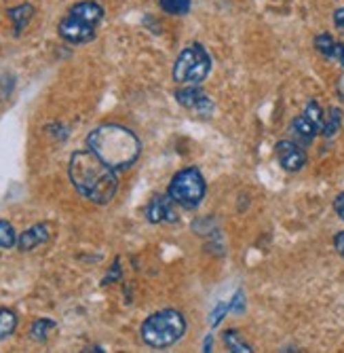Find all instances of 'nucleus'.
<instances>
[{"label":"nucleus","mask_w":344,"mask_h":353,"mask_svg":"<svg viewBox=\"0 0 344 353\" xmlns=\"http://www.w3.org/2000/svg\"><path fill=\"white\" fill-rule=\"evenodd\" d=\"M68 174L72 186L91 203L106 205L114 199L118 190L116 172L89 148L76 150L70 157Z\"/></svg>","instance_id":"f257e3e1"},{"label":"nucleus","mask_w":344,"mask_h":353,"mask_svg":"<svg viewBox=\"0 0 344 353\" xmlns=\"http://www.w3.org/2000/svg\"><path fill=\"white\" fill-rule=\"evenodd\" d=\"M87 148L96 152L114 172L129 170L142 152L138 136L125 125L106 123L87 136Z\"/></svg>","instance_id":"f03ea898"},{"label":"nucleus","mask_w":344,"mask_h":353,"mask_svg":"<svg viewBox=\"0 0 344 353\" xmlns=\"http://www.w3.org/2000/svg\"><path fill=\"white\" fill-rule=\"evenodd\" d=\"M142 341L152 349H165L175 345L186 332V319L175 309L152 313L142 324Z\"/></svg>","instance_id":"7ed1b4c3"},{"label":"nucleus","mask_w":344,"mask_h":353,"mask_svg":"<svg viewBox=\"0 0 344 353\" xmlns=\"http://www.w3.org/2000/svg\"><path fill=\"white\" fill-rule=\"evenodd\" d=\"M211 72V57L203 45L186 47L173 63V81L180 85H201Z\"/></svg>","instance_id":"20e7f679"},{"label":"nucleus","mask_w":344,"mask_h":353,"mask_svg":"<svg viewBox=\"0 0 344 353\" xmlns=\"http://www.w3.org/2000/svg\"><path fill=\"white\" fill-rule=\"evenodd\" d=\"M205 178L197 168H186L182 172H178L173 176V180L169 182V190L167 195L182 208L186 210H195L201 205L203 197H205Z\"/></svg>","instance_id":"39448f33"},{"label":"nucleus","mask_w":344,"mask_h":353,"mask_svg":"<svg viewBox=\"0 0 344 353\" xmlns=\"http://www.w3.org/2000/svg\"><path fill=\"white\" fill-rule=\"evenodd\" d=\"M275 154H277L279 165L290 174L304 170V165L308 163L306 150L296 140H279L275 146Z\"/></svg>","instance_id":"423d86ee"},{"label":"nucleus","mask_w":344,"mask_h":353,"mask_svg":"<svg viewBox=\"0 0 344 353\" xmlns=\"http://www.w3.org/2000/svg\"><path fill=\"white\" fill-rule=\"evenodd\" d=\"M175 100L186 110H193L201 117H209L213 112V102L199 85H184L175 91Z\"/></svg>","instance_id":"0eeeda50"},{"label":"nucleus","mask_w":344,"mask_h":353,"mask_svg":"<svg viewBox=\"0 0 344 353\" xmlns=\"http://www.w3.org/2000/svg\"><path fill=\"white\" fill-rule=\"evenodd\" d=\"M57 32H59L61 39H64L66 43H72V45H83V43H89V41L96 39V26H91L87 21L70 15V13L59 21Z\"/></svg>","instance_id":"6e6552de"},{"label":"nucleus","mask_w":344,"mask_h":353,"mask_svg":"<svg viewBox=\"0 0 344 353\" xmlns=\"http://www.w3.org/2000/svg\"><path fill=\"white\" fill-rule=\"evenodd\" d=\"M175 201L169 195H156L150 199V203L146 205V220L152 224H161V222H175L178 214H175Z\"/></svg>","instance_id":"1a4fd4ad"},{"label":"nucleus","mask_w":344,"mask_h":353,"mask_svg":"<svg viewBox=\"0 0 344 353\" xmlns=\"http://www.w3.org/2000/svg\"><path fill=\"white\" fill-rule=\"evenodd\" d=\"M290 130H292L294 140H296L300 146H308V144H312V140H315V138L321 134V127H319L315 121H312L310 117H306L304 112L292 121V127H290Z\"/></svg>","instance_id":"9d476101"},{"label":"nucleus","mask_w":344,"mask_h":353,"mask_svg":"<svg viewBox=\"0 0 344 353\" xmlns=\"http://www.w3.org/2000/svg\"><path fill=\"white\" fill-rule=\"evenodd\" d=\"M312 47H315V51L319 55H323L330 61L340 63V66L344 68V43L336 41L332 34L323 32V34H317L315 37V41H312Z\"/></svg>","instance_id":"9b49d317"},{"label":"nucleus","mask_w":344,"mask_h":353,"mask_svg":"<svg viewBox=\"0 0 344 353\" xmlns=\"http://www.w3.org/2000/svg\"><path fill=\"white\" fill-rule=\"evenodd\" d=\"M49 224L41 222V224H34V227H30L28 231H23L17 239V245L21 252H30V250H34L43 243L49 241Z\"/></svg>","instance_id":"f8f14e48"},{"label":"nucleus","mask_w":344,"mask_h":353,"mask_svg":"<svg viewBox=\"0 0 344 353\" xmlns=\"http://www.w3.org/2000/svg\"><path fill=\"white\" fill-rule=\"evenodd\" d=\"M70 15L98 28V23L104 19V9H102V5L93 3V0H83V3H78L70 9Z\"/></svg>","instance_id":"ddd939ff"},{"label":"nucleus","mask_w":344,"mask_h":353,"mask_svg":"<svg viewBox=\"0 0 344 353\" xmlns=\"http://www.w3.org/2000/svg\"><path fill=\"white\" fill-rule=\"evenodd\" d=\"M7 15H9V19L13 21V28H15V34L19 37L21 32L28 28V23H30V19L34 17V7L30 5V3H23V5H17V7H11L9 11H7Z\"/></svg>","instance_id":"4468645a"},{"label":"nucleus","mask_w":344,"mask_h":353,"mask_svg":"<svg viewBox=\"0 0 344 353\" xmlns=\"http://www.w3.org/2000/svg\"><path fill=\"white\" fill-rule=\"evenodd\" d=\"M340 127H342V110H340V108H330V110L325 112V119H323L321 136L334 138V136H338Z\"/></svg>","instance_id":"2eb2a0df"},{"label":"nucleus","mask_w":344,"mask_h":353,"mask_svg":"<svg viewBox=\"0 0 344 353\" xmlns=\"http://www.w3.org/2000/svg\"><path fill=\"white\" fill-rule=\"evenodd\" d=\"M224 345L228 347V351L233 353H252V345H249L239 330H226L224 332Z\"/></svg>","instance_id":"dca6fc26"},{"label":"nucleus","mask_w":344,"mask_h":353,"mask_svg":"<svg viewBox=\"0 0 344 353\" xmlns=\"http://www.w3.org/2000/svg\"><path fill=\"white\" fill-rule=\"evenodd\" d=\"M53 330H55V322H51V319H47V317H41L32 324V328H30V339L36 341V343H45Z\"/></svg>","instance_id":"f3484780"},{"label":"nucleus","mask_w":344,"mask_h":353,"mask_svg":"<svg viewBox=\"0 0 344 353\" xmlns=\"http://www.w3.org/2000/svg\"><path fill=\"white\" fill-rule=\"evenodd\" d=\"M17 328V315L11 309H0V341L11 336Z\"/></svg>","instance_id":"a211bd4d"},{"label":"nucleus","mask_w":344,"mask_h":353,"mask_svg":"<svg viewBox=\"0 0 344 353\" xmlns=\"http://www.w3.org/2000/svg\"><path fill=\"white\" fill-rule=\"evenodd\" d=\"M161 9L167 13V15H186L191 11V0H159Z\"/></svg>","instance_id":"6ab92c4d"},{"label":"nucleus","mask_w":344,"mask_h":353,"mask_svg":"<svg viewBox=\"0 0 344 353\" xmlns=\"http://www.w3.org/2000/svg\"><path fill=\"white\" fill-rule=\"evenodd\" d=\"M17 243V235L13 224L7 220H0V250H11Z\"/></svg>","instance_id":"aec40b11"},{"label":"nucleus","mask_w":344,"mask_h":353,"mask_svg":"<svg viewBox=\"0 0 344 353\" xmlns=\"http://www.w3.org/2000/svg\"><path fill=\"white\" fill-rule=\"evenodd\" d=\"M226 313H230V303H220V305H215V309L211 311V317H209V326L215 328V326L220 324L222 319L226 317Z\"/></svg>","instance_id":"412c9836"},{"label":"nucleus","mask_w":344,"mask_h":353,"mask_svg":"<svg viewBox=\"0 0 344 353\" xmlns=\"http://www.w3.org/2000/svg\"><path fill=\"white\" fill-rule=\"evenodd\" d=\"M243 311H245V299H243V292L239 290V292L230 299V313L241 315Z\"/></svg>","instance_id":"4be33fe9"},{"label":"nucleus","mask_w":344,"mask_h":353,"mask_svg":"<svg viewBox=\"0 0 344 353\" xmlns=\"http://www.w3.org/2000/svg\"><path fill=\"white\" fill-rule=\"evenodd\" d=\"M334 250L338 252V256L344 261V231L334 235Z\"/></svg>","instance_id":"5701e85b"},{"label":"nucleus","mask_w":344,"mask_h":353,"mask_svg":"<svg viewBox=\"0 0 344 353\" xmlns=\"http://www.w3.org/2000/svg\"><path fill=\"white\" fill-rule=\"evenodd\" d=\"M334 212H336V216L344 222V192L336 195V199H334Z\"/></svg>","instance_id":"b1692460"},{"label":"nucleus","mask_w":344,"mask_h":353,"mask_svg":"<svg viewBox=\"0 0 344 353\" xmlns=\"http://www.w3.org/2000/svg\"><path fill=\"white\" fill-rule=\"evenodd\" d=\"M334 26H336V30L340 32V34H344V7L334 11Z\"/></svg>","instance_id":"393cba45"},{"label":"nucleus","mask_w":344,"mask_h":353,"mask_svg":"<svg viewBox=\"0 0 344 353\" xmlns=\"http://www.w3.org/2000/svg\"><path fill=\"white\" fill-rule=\"evenodd\" d=\"M336 91H338V95L344 100V72H342V77L338 79V83H336Z\"/></svg>","instance_id":"a878e982"},{"label":"nucleus","mask_w":344,"mask_h":353,"mask_svg":"<svg viewBox=\"0 0 344 353\" xmlns=\"http://www.w3.org/2000/svg\"><path fill=\"white\" fill-rule=\"evenodd\" d=\"M211 345H213V334H207V339H205V345H203V351H211Z\"/></svg>","instance_id":"bb28decb"}]
</instances>
